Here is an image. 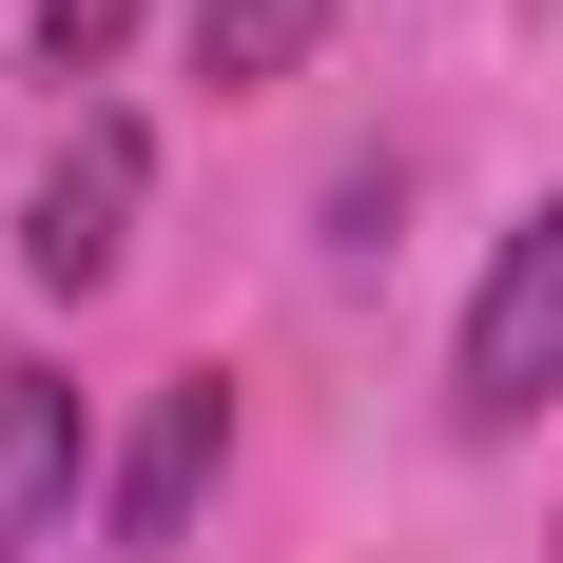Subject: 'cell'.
Here are the masks:
<instances>
[{
    "label": "cell",
    "mask_w": 563,
    "mask_h": 563,
    "mask_svg": "<svg viewBox=\"0 0 563 563\" xmlns=\"http://www.w3.org/2000/svg\"><path fill=\"white\" fill-rule=\"evenodd\" d=\"M136 195H156L136 117H78V136L40 156V195H20V273H40V291H117V253H136Z\"/></svg>",
    "instance_id": "obj_1"
},
{
    "label": "cell",
    "mask_w": 563,
    "mask_h": 563,
    "mask_svg": "<svg viewBox=\"0 0 563 563\" xmlns=\"http://www.w3.org/2000/svg\"><path fill=\"white\" fill-rule=\"evenodd\" d=\"M544 389H563V195L486 253V291H466V428H525Z\"/></svg>",
    "instance_id": "obj_2"
},
{
    "label": "cell",
    "mask_w": 563,
    "mask_h": 563,
    "mask_svg": "<svg viewBox=\"0 0 563 563\" xmlns=\"http://www.w3.org/2000/svg\"><path fill=\"white\" fill-rule=\"evenodd\" d=\"M214 466H233V369H175V389L136 408V448H117L98 525H117L136 563H156V544H195V506H214Z\"/></svg>",
    "instance_id": "obj_3"
},
{
    "label": "cell",
    "mask_w": 563,
    "mask_h": 563,
    "mask_svg": "<svg viewBox=\"0 0 563 563\" xmlns=\"http://www.w3.org/2000/svg\"><path fill=\"white\" fill-rule=\"evenodd\" d=\"M78 506V389L58 369H0V563H40Z\"/></svg>",
    "instance_id": "obj_4"
},
{
    "label": "cell",
    "mask_w": 563,
    "mask_h": 563,
    "mask_svg": "<svg viewBox=\"0 0 563 563\" xmlns=\"http://www.w3.org/2000/svg\"><path fill=\"white\" fill-rule=\"evenodd\" d=\"M311 40H331V0H195V78H214V98L311 78Z\"/></svg>",
    "instance_id": "obj_5"
},
{
    "label": "cell",
    "mask_w": 563,
    "mask_h": 563,
    "mask_svg": "<svg viewBox=\"0 0 563 563\" xmlns=\"http://www.w3.org/2000/svg\"><path fill=\"white\" fill-rule=\"evenodd\" d=\"M117 40H136V0H40V78H117Z\"/></svg>",
    "instance_id": "obj_6"
}]
</instances>
